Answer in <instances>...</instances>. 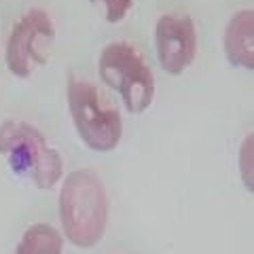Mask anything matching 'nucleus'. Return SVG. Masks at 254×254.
Masks as SVG:
<instances>
[{
    "label": "nucleus",
    "instance_id": "9",
    "mask_svg": "<svg viewBox=\"0 0 254 254\" xmlns=\"http://www.w3.org/2000/svg\"><path fill=\"white\" fill-rule=\"evenodd\" d=\"M91 2L104 4V19L108 23H121L133 6V0H91Z\"/></svg>",
    "mask_w": 254,
    "mask_h": 254
},
{
    "label": "nucleus",
    "instance_id": "4",
    "mask_svg": "<svg viewBox=\"0 0 254 254\" xmlns=\"http://www.w3.org/2000/svg\"><path fill=\"white\" fill-rule=\"evenodd\" d=\"M98 74L110 91L119 93L129 115H142L155 100V76L136 47L117 41L102 49Z\"/></svg>",
    "mask_w": 254,
    "mask_h": 254
},
{
    "label": "nucleus",
    "instance_id": "5",
    "mask_svg": "<svg viewBox=\"0 0 254 254\" xmlns=\"http://www.w3.org/2000/svg\"><path fill=\"white\" fill-rule=\"evenodd\" d=\"M55 43V26L51 15L41 6H32L13 26L4 49L9 72L17 78H28L36 68L51 58Z\"/></svg>",
    "mask_w": 254,
    "mask_h": 254
},
{
    "label": "nucleus",
    "instance_id": "10",
    "mask_svg": "<svg viewBox=\"0 0 254 254\" xmlns=\"http://www.w3.org/2000/svg\"><path fill=\"white\" fill-rule=\"evenodd\" d=\"M252 142H254V136L250 133V136L244 140V146H242V153H240L242 180H244V185L250 193L254 190V185H252Z\"/></svg>",
    "mask_w": 254,
    "mask_h": 254
},
{
    "label": "nucleus",
    "instance_id": "3",
    "mask_svg": "<svg viewBox=\"0 0 254 254\" xmlns=\"http://www.w3.org/2000/svg\"><path fill=\"white\" fill-rule=\"evenodd\" d=\"M66 100L74 129L87 148L110 153L119 146L123 138L121 113L102 98L93 83L72 74L66 85Z\"/></svg>",
    "mask_w": 254,
    "mask_h": 254
},
{
    "label": "nucleus",
    "instance_id": "1",
    "mask_svg": "<svg viewBox=\"0 0 254 254\" xmlns=\"http://www.w3.org/2000/svg\"><path fill=\"white\" fill-rule=\"evenodd\" d=\"M60 220L64 235L76 248H93L106 233L108 195L93 170H74L64 178L60 193Z\"/></svg>",
    "mask_w": 254,
    "mask_h": 254
},
{
    "label": "nucleus",
    "instance_id": "6",
    "mask_svg": "<svg viewBox=\"0 0 254 254\" xmlns=\"http://www.w3.org/2000/svg\"><path fill=\"white\" fill-rule=\"evenodd\" d=\"M155 51L163 72L180 76L197 55V28L193 17L165 13L155 26Z\"/></svg>",
    "mask_w": 254,
    "mask_h": 254
},
{
    "label": "nucleus",
    "instance_id": "7",
    "mask_svg": "<svg viewBox=\"0 0 254 254\" xmlns=\"http://www.w3.org/2000/svg\"><path fill=\"white\" fill-rule=\"evenodd\" d=\"M225 55L231 66L254 70V11L242 9L229 19L222 36Z\"/></svg>",
    "mask_w": 254,
    "mask_h": 254
},
{
    "label": "nucleus",
    "instance_id": "8",
    "mask_svg": "<svg viewBox=\"0 0 254 254\" xmlns=\"http://www.w3.org/2000/svg\"><path fill=\"white\" fill-rule=\"evenodd\" d=\"M15 254H64V237L47 222H34L23 231Z\"/></svg>",
    "mask_w": 254,
    "mask_h": 254
},
{
    "label": "nucleus",
    "instance_id": "2",
    "mask_svg": "<svg viewBox=\"0 0 254 254\" xmlns=\"http://www.w3.org/2000/svg\"><path fill=\"white\" fill-rule=\"evenodd\" d=\"M0 155L9 157L13 172L28 174L41 190H49L62 180V155L47 144L45 133L28 121L6 119L0 123Z\"/></svg>",
    "mask_w": 254,
    "mask_h": 254
}]
</instances>
